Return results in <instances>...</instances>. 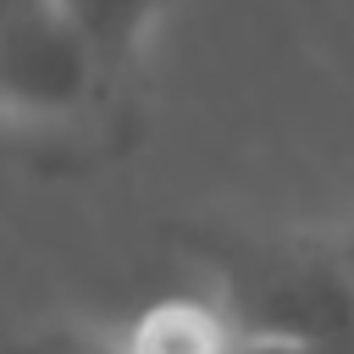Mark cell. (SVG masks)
I'll return each instance as SVG.
<instances>
[{"label":"cell","instance_id":"1","mask_svg":"<svg viewBox=\"0 0 354 354\" xmlns=\"http://www.w3.org/2000/svg\"><path fill=\"white\" fill-rule=\"evenodd\" d=\"M183 254L243 337H293L326 354H354L348 238L194 227L183 232Z\"/></svg>","mask_w":354,"mask_h":354},{"label":"cell","instance_id":"2","mask_svg":"<svg viewBox=\"0 0 354 354\" xmlns=\"http://www.w3.org/2000/svg\"><path fill=\"white\" fill-rule=\"evenodd\" d=\"M0 83L11 116H72L88 105L94 88H105L100 55L88 39L66 22L55 0H6V33H0Z\"/></svg>","mask_w":354,"mask_h":354},{"label":"cell","instance_id":"3","mask_svg":"<svg viewBox=\"0 0 354 354\" xmlns=\"http://www.w3.org/2000/svg\"><path fill=\"white\" fill-rule=\"evenodd\" d=\"M232 315L216 304L210 288L160 293L116 326H50L22 337L11 354H232L238 348Z\"/></svg>","mask_w":354,"mask_h":354},{"label":"cell","instance_id":"4","mask_svg":"<svg viewBox=\"0 0 354 354\" xmlns=\"http://www.w3.org/2000/svg\"><path fill=\"white\" fill-rule=\"evenodd\" d=\"M55 6H61L66 22L88 39V50L100 55L105 83H116V77L133 66V55H138V44H144V28H149V17H155V0H55Z\"/></svg>","mask_w":354,"mask_h":354},{"label":"cell","instance_id":"5","mask_svg":"<svg viewBox=\"0 0 354 354\" xmlns=\"http://www.w3.org/2000/svg\"><path fill=\"white\" fill-rule=\"evenodd\" d=\"M232 354H326L315 343H293V337H238Z\"/></svg>","mask_w":354,"mask_h":354},{"label":"cell","instance_id":"6","mask_svg":"<svg viewBox=\"0 0 354 354\" xmlns=\"http://www.w3.org/2000/svg\"><path fill=\"white\" fill-rule=\"evenodd\" d=\"M343 238H348V249H354V227H348V232H343Z\"/></svg>","mask_w":354,"mask_h":354}]
</instances>
